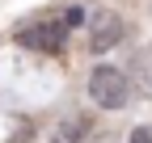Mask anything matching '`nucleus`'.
Returning a JSON list of instances; mask_svg holds the SVG:
<instances>
[{"label": "nucleus", "mask_w": 152, "mask_h": 143, "mask_svg": "<svg viewBox=\"0 0 152 143\" xmlns=\"http://www.w3.org/2000/svg\"><path fill=\"white\" fill-rule=\"evenodd\" d=\"M123 42V17H114L110 9L106 13H93L89 17V51L93 55H106Z\"/></svg>", "instance_id": "nucleus-3"}, {"label": "nucleus", "mask_w": 152, "mask_h": 143, "mask_svg": "<svg viewBox=\"0 0 152 143\" xmlns=\"http://www.w3.org/2000/svg\"><path fill=\"white\" fill-rule=\"evenodd\" d=\"M89 131H93L89 114H64L55 122V131H51V143H85Z\"/></svg>", "instance_id": "nucleus-4"}, {"label": "nucleus", "mask_w": 152, "mask_h": 143, "mask_svg": "<svg viewBox=\"0 0 152 143\" xmlns=\"http://www.w3.org/2000/svg\"><path fill=\"white\" fill-rule=\"evenodd\" d=\"M89 97L97 110H123L127 97H131V84L118 67H110V63H97L89 72Z\"/></svg>", "instance_id": "nucleus-2"}, {"label": "nucleus", "mask_w": 152, "mask_h": 143, "mask_svg": "<svg viewBox=\"0 0 152 143\" xmlns=\"http://www.w3.org/2000/svg\"><path fill=\"white\" fill-rule=\"evenodd\" d=\"M93 143H114V139H110V135H102V139H93Z\"/></svg>", "instance_id": "nucleus-6"}, {"label": "nucleus", "mask_w": 152, "mask_h": 143, "mask_svg": "<svg viewBox=\"0 0 152 143\" xmlns=\"http://www.w3.org/2000/svg\"><path fill=\"white\" fill-rule=\"evenodd\" d=\"M131 143H152V126H135L131 131Z\"/></svg>", "instance_id": "nucleus-5"}, {"label": "nucleus", "mask_w": 152, "mask_h": 143, "mask_svg": "<svg viewBox=\"0 0 152 143\" xmlns=\"http://www.w3.org/2000/svg\"><path fill=\"white\" fill-rule=\"evenodd\" d=\"M85 21H89V13L80 4H68L59 13H47L42 21H34V25H21V30H17V42L30 46V51H59L68 42V34L76 25H85Z\"/></svg>", "instance_id": "nucleus-1"}]
</instances>
